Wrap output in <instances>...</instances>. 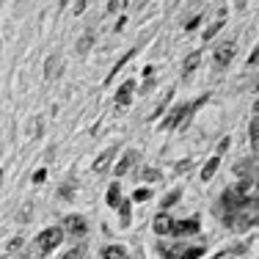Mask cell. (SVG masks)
<instances>
[{
    "label": "cell",
    "instance_id": "1",
    "mask_svg": "<svg viewBox=\"0 0 259 259\" xmlns=\"http://www.w3.org/2000/svg\"><path fill=\"white\" fill-rule=\"evenodd\" d=\"M251 185H254V180H245V182H240V185H234V188H229L224 193V204L229 212H234V209H240V207H245L248 204V190H251Z\"/></svg>",
    "mask_w": 259,
    "mask_h": 259
},
{
    "label": "cell",
    "instance_id": "2",
    "mask_svg": "<svg viewBox=\"0 0 259 259\" xmlns=\"http://www.w3.org/2000/svg\"><path fill=\"white\" fill-rule=\"evenodd\" d=\"M61 240H64V229H61V226H50V229H45L39 237H36V243H39V251L50 254L53 248H58Z\"/></svg>",
    "mask_w": 259,
    "mask_h": 259
},
{
    "label": "cell",
    "instance_id": "3",
    "mask_svg": "<svg viewBox=\"0 0 259 259\" xmlns=\"http://www.w3.org/2000/svg\"><path fill=\"white\" fill-rule=\"evenodd\" d=\"M204 100H207V97H201L199 102H204ZM199 102H196V105H199ZM196 105H177V108H174V113H171V116H168V119H165L160 127H163V130H171V127H177V124H180V121L185 119V116H188L190 110L196 108Z\"/></svg>",
    "mask_w": 259,
    "mask_h": 259
},
{
    "label": "cell",
    "instance_id": "4",
    "mask_svg": "<svg viewBox=\"0 0 259 259\" xmlns=\"http://www.w3.org/2000/svg\"><path fill=\"white\" fill-rule=\"evenodd\" d=\"M171 232H174L177 237H182V234H196V232H199V221L190 218V221H180V224H171Z\"/></svg>",
    "mask_w": 259,
    "mask_h": 259
},
{
    "label": "cell",
    "instance_id": "5",
    "mask_svg": "<svg viewBox=\"0 0 259 259\" xmlns=\"http://www.w3.org/2000/svg\"><path fill=\"white\" fill-rule=\"evenodd\" d=\"M232 58H234V45L232 41H226V45H221L218 50H215V64L218 66H226Z\"/></svg>",
    "mask_w": 259,
    "mask_h": 259
},
{
    "label": "cell",
    "instance_id": "6",
    "mask_svg": "<svg viewBox=\"0 0 259 259\" xmlns=\"http://www.w3.org/2000/svg\"><path fill=\"white\" fill-rule=\"evenodd\" d=\"M133 89H135V83H133V80H127V83L121 85L119 91H116V105H121V108H124V105H130V97H133Z\"/></svg>",
    "mask_w": 259,
    "mask_h": 259
},
{
    "label": "cell",
    "instance_id": "7",
    "mask_svg": "<svg viewBox=\"0 0 259 259\" xmlns=\"http://www.w3.org/2000/svg\"><path fill=\"white\" fill-rule=\"evenodd\" d=\"M64 226L72 234H85V224H83V218H80V215H69V218H64Z\"/></svg>",
    "mask_w": 259,
    "mask_h": 259
},
{
    "label": "cell",
    "instance_id": "8",
    "mask_svg": "<svg viewBox=\"0 0 259 259\" xmlns=\"http://www.w3.org/2000/svg\"><path fill=\"white\" fill-rule=\"evenodd\" d=\"M152 229H155L157 234H168L171 232V218L165 212H160L157 218H155V224H152Z\"/></svg>",
    "mask_w": 259,
    "mask_h": 259
},
{
    "label": "cell",
    "instance_id": "9",
    "mask_svg": "<svg viewBox=\"0 0 259 259\" xmlns=\"http://www.w3.org/2000/svg\"><path fill=\"white\" fill-rule=\"evenodd\" d=\"M105 201H108V207H119V204H121V188H119V182H113V185L108 188Z\"/></svg>",
    "mask_w": 259,
    "mask_h": 259
},
{
    "label": "cell",
    "instance_id": "10",
    "mask_svg": "<svg viewBox=\"0 0 259 259\" xmlns=\"http://www.w3.org/2000/svg\"><path fill=\"white\" fill-rule=\"evenodd\" d=\"M110 160H113V152H102V155L94 160V174H105L108 165H110Z\"/></svg>",
    "mask_w": 259,
    "mask_h": 259
},
{
    "label": "cell",
    "instance_id": "11",
    "mask_svg": "<svg viewBox=\"0 0 259 259\" xmlns=\"http://www.w3.org/2000/svg\"><path fill=\"white\" fill-rule=\"evenodd\" d=\"M199 61H201V53H190L188 58H185V69H182V77L193 75V72H196V66H199Z\"/></svg>",
    "mask_w": 259,
    "mask_h": 259
},
{
    "label": "cell",
    "instance_id": "12",
    "mask_svg": "<svg viewBox=\"0 0 259 259\" xmlns=\"http://www.w3.org/2000/svg\"><path fill=\"white\" fill-rule=\"evenodd\" d=\"M218 165H221V157L218 155H215V157H209L207 160V165H204V168H201V180H212V174H215V171H218Z\"/></svg>",
    "mask_w": 259,
    "mask_h": 259
},
{
    "label": "cell",
    "instance_id": "13",
    "mask_svg": "<svg viewBox=\"0 0 259 259\" xmlns=\"http://www.w3.org/2000/svg\"><path fill=\"white\" fill-rule=\"evenodd\" d=\"M102 259H127V251L121 248V245H108V248L102 251Z\"/></svg>",
    "mask_w": 259,
    "mask_h": 259
},
{
    "label": "cell",
    "instance_id": "14",
    "mask_svg": "<svg viewBox=\"0 0 259 259\" xmlns=\"http://www.w3.org/2000/svg\"><path fill=\"white\" fill-rule=\"evenodd\" d=\"M133 55H135V50H127L124 55H121V58H119V64H116V66H113V69H110V75H108V77H105V83H110V80H113V77H116V72H121V66H124V64H127V61H130V58H133Z\"/></svg>",
    "mask_w": 259,
    "mask_h": 259
},
{
    "label": "cell",
    "instance_id": "15",
    "mask_svg": "<svg viewBox=\"0 0 259 259\" xmlns=\"http://www.w3.org/2000/svg\"><path fill=\"white\" fill-rule=\"evenodd\" d=\"M133 160H135V155H133V152H127V155L119 160V165H116V177L127 174V168H130V165H133Z\"/></svg>",
    "mask_w": 259,
    "mask_h": 259
},
{
    "label": "cell",
    "instance_id": "16",
    "mask_svg": "<svg viewBox=\"0 0 259 259\" xmlns=\"http://www.w3.org/2000/svg\"><path fill=\"white\" fill-rule=\"evenodd\" d=\"M221 28H224V20H215L212 25H209V28L204 30V41H212V39H215V33H218Z\"/></svg>",
    "mask_w": 259,
    "mask_h": 259
},
{
    "label": "cell",
    "instance_id": "17",
    "mask_svg": "<svg viewBox=\"0 0 259 259\" xmlns=\"http://www.w3.org/2000/svg\"><path fill=\"white\" fill-rule=\"evenodd\" d=\"M199 256H204V248H188V251H180V259H199Z\"/></svg>",
    "mask_w": 259,
    "mask_h": 259
},
{
    "label": "cell",
    "instance_id": "18",
    "mask_svg": "<svg viewBox=\"0 0 259 259\" xmlns=\"http://www.w3.org/2000/svg\"><path fill=\"white\" fill-rule=\"evenodd\" d=\"M251 168H254V160H243V163L234 165V174H237V177H245V171H251Z\"/></svg>",
    "mask_w": 259,
    "mask_h": 259
},
{
    "label": "cell",
    "instance_id": "19",
    "mask_svg": "<svg viewBox=\"0 0 259 259\" xmlns=\"http://www.w3.org/2000/svg\"><path fill=\"white\" fill-rule=\"evenodd\" d=\"M149 199H152V190H146V188H135L133 201H149Z\"/></svg>",
    "mask_w": 259,
    "mask_h": 259
},
{
    "label": "cell",
    "instance_id": "20",
    "mask_svg": "<svg viewBox=\"0 0 259 259\" xmlns=\"http://www.w3.org/2000/svg\"><path fill=\"white\" fill-rule=\"evenodd\" d=\"M127 3H130V0H110V3H108V11H110V14H116V11H124Z\"/></svg>",
    "mask_w": 259,
    "mask_h": 259
},
{
    "label": "cell",
    "instance_id": "21",
    "mask_svg": "<svg viewBox=\"0 0 259 259\" xmlns=\"http://www.w3.org/2000/svg\"><path fill=\"white\" fill-rule=\"evenodd\" d=\"M251 144H254V149H256V144H259V119H256V116L251 119Z\"/></svg>",
    "mask_w": 259,
    "mask_h": 259
},
{
    "label": "cell",
    "instance_id": "22",
    "mask_svg": "<svg viewBox=\"0 0 259 259\" xmlns=\"http://www.w3.org/2000/svg\"><path fill=\"white\" fill-rule=\"evenodd\" d=\"M91 41H94V33H83V39H80V45H77V53H85L91 47Z\"/></svg>",
    "mask_w": 259,
    "mask_h": 259
},
{
    "label": "cell",
    "instance_id": "23",
    "mask_svg": "<svg viewBox=\"0 0 259 259\" xmlns=\"http://www.w3.org/2000/svg\"><path fill=\"white\" fill-rule=\"evenodd\" d=\"M83 254H85L83 245H75L72 251H66V254H64V259H83Z\"/></svg>",
    "mask_w": 259,
    "mask_h": 259
},
{
    "label": "cell",
    "instance_id": "24",
    "mask_svg": "<svg viewBox=\"0 0 259 259\" xmlns=\"http://www.w3.org/2000/svg\"><path fill=\"white\" fill-rule=\"evenodd\" d=\"M171 97H174V91H168V94H165V97H163V102H160V108L155 110V116H152V119H157V116H160V113H163V110H165V105H168V102H171Z\"/></svg>",
    "mask_w": 259,
    "mask_h": 259
},
{
    "label": "cell",
    "instance_id": "25",
    "mask_svg": "<svg viewBox=\"0 0 259 259\" xmlns=\"http://www.w3.org/2000/svg\"><path fill=\"white\" fill-rule=\"evenodd\" d=\"M141 177H144L146 182H155L157 177H160V171L157 168H144V174H141Z\"/></svg>",
    "mask_w": 259,
    "mask_h": 259
},
{
    "label": "cell",
    "instance_id": "26",
    "mask_svg": "<svg viewBox=\"0 0 259 259\" xmlns=\"http://www.w3.org/2000/svg\"><path fill=\"white\" fill-rule=\"evenodd\" d=\"M177 199H180V193H177V190H174V193H168V196H165L163 207H171V204H177Z\"/></svg>",
    "mask_w": 259,
    "mask_h": 259
},
{
    "label": "cell",
    "instance_id": "27",
    "mask_svg": "<svg viewBox=\"0 0 259 259\" xmlns=\"http://www.w3.org/2000/svg\"><path fill=\"white\" fill-rule=\"evenodd\" d=\"M119 209H121V221L127 224V221H130V204H127V201H121V204H119Z\"/></svg>",
    "mask_w": 259,
    "mask_h": 259
},
{
    "label": "cell",
    "instance_id": "28",
    "mask_svg": "<svg viewBox=\"0 0 259 259\" xmlns=\"http://www.w3.org/2000/svg\"><path fill=\"white\" fill-rule=\"evenodd\" d=\"M45 180H47V171H45V168H39V171L33 174V182H36V185H41Z\"/></svg>",
    "mask_w": 259,
    "mask_h": 259
},
{
    "label": "cell",
    "instance_id": "29",
    "mask_svg": "<svg viewBox=\"0 0 259 259\" xmlns=\"http://www.w3.org/2000/svg\"><path fill=\"white\" fill-rule=\"evenodd\" d=\"M199 22H201V17H193V20H190L188 25H185V30H193L196 25H199Z\"/></svg>",
    "mask_w": 259,
    "mask_h": 259
},
{
    "label": "cell",
    "instance_id": "30",
    "mask_svg": "<svg viewBox=\"0 0 259 259\" xmlns=\"http://www.w3.org/2000/svg\"><path fill=\"white\" fill-rule=\"evenodd\" d=\"M83 9H85V0H77V6H75V14H83Z\"/></svg>",
    "mask_w": 259,
    "mask_h": 259
},
{
    "label": "cell",
    "instance_id": "31",
    "mask_svg": "<svg viewBox=\"0 0 259 259\" xmlns=\"http://www.w3.org/2000/svg\"><path fill=\"white\" fill-rule=\"evenodd\" d=\"M69 193H72V190H69V188H66V185H64V188H61V199H72Z\"/></svg>",
    "mask_w": 259,
    "mask_h": 259
},
{
    "label": "cell",
    "instance_id": "32",
    "mask_svg": "<svg viewBox=\"0 0 259 259\" xmlns=\"http://www.w3.org/2000/svg\"><path fill=\"white\" fill-rule=\"evenodd\" d=\"M0 182H3V171H0Z\"/></svg>",
    "mask_w": 259,
    "mask_h": 259
}]
</instances>
